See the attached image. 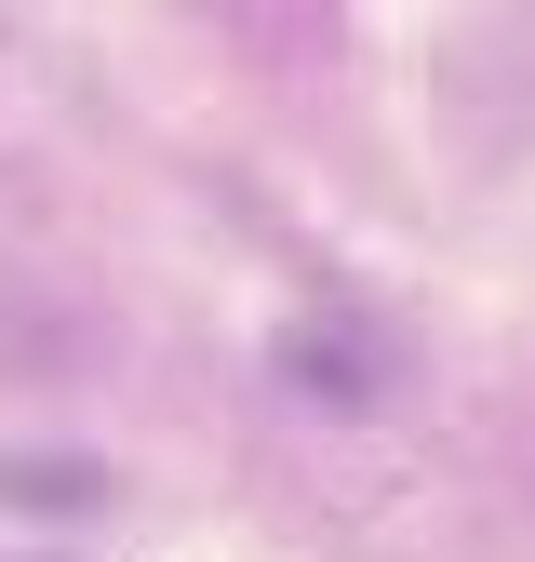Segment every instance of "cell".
Segmentation results:
<instances>
[]
</instances>
